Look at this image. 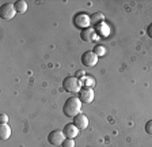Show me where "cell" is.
I'll list each match as a JSON object with an SVG mask.
<instances>
[{"mask_svg":"<svg viewBox=\"0 0 152 147\" xmlns=\"http://www.w3.org/2000/svg\"><path fill=\"white\" fill-rule=\"evenodd\" d=\"M80 86H82V82L76 76H66L63 80V89L66 93H79L82 89Z\"/></svg>","mask_w":152,"mask_h":147,"instance_id":"2","label":"cell"},{"mask_svg":"<svg viewBox=\"0 0 152 147\" xmlns=\"http://www.w3.org/2000/svg\"><path fill=\"white\" fill-rule=\"evenodd\" d=\"M94 53L96 54V56H104V54H106V48H104L103 45H96V46H95L94 48Z\"/></svg>","mask_w":152,"mask_h":147,"instance_id":"13","label":"cell"},{"mask_svg":"<svg viewBox=\"0 0 152 147\" xmlns=\"http://www.w3.org/2000/svg\"><path fill=\"white\" fill-rule=\"evenodd\" d=\"M147 34H148L149 38H152V23L148 26V27H147Z\"/></svg>","mask_w":152,"mask_h":147,"instance_id":"18","label":"cell"},{"mask_svg":"<svg viewBox=\"0 0 152 147\" xmlns=\"http://www.w3.org/2000/svg\"><path fill=\"white\" fill-rule=\"evenodd\" d=\"M79 128L76 127L73 123H68V124L64 125V135H65V137H68V139H75L77 135H79Z\"/></svg>","mask_w":152,"mask_h":147,"instance_id":"9","label":"cell"},{"mask_svg":"<svg viewBox=\"0 0 152 147\" xmlns=\"http://www.w3.org/2000/svg\"><path fill=\"white\" fill-rule=\"evenodd\" d=\"M61 147H75V140H73V139H68V137H65V140L63 142Z\"/></svg>","mask_w":152,"mask_h":147,"instance_id":"15","label":"cell"},{"mask_svg":"<svg viewBox=\"0 0 152 147\" xmlns=\"http://www.w3.org/2000/svg\"><path fill=\"white\" fill-rule=\"evenodd\" d=\"M73 124L76 125V127L79 128V129H86V128L88 127V117L86 115H77L73 117Z\"/></svg>","mask_w":152,"mask_h":147,"instance_id":"10","label":"cell"},{"mask_svg":"<svg viewBox=\"0 0 152 147\" xmlns=\"http://www.w3.org/2000/svg\"><path fill=\"white\" fill-rule=\"evenodd\" d=\"M98 21H99V22H101V21H103V14L96 12V14H94V15H91V23L96 25V23H98Z\"/></svg>","mask_w":152,"mask_h":147,"instance_id":"14","label":"cell"},{"mask_svg":"<svg viewBox=\"0 0 152 147\" xmlns=\"http://www.w3.org/2000/svg\"><path fill=\"white\" fill-rule=\"evenodd\" d=\"M7 121H8V116H7L6 113H1V116H0V123H1V124H7Z\"/></svg>","mask_w":152,"mask_h":147,"instance_id":"17","label":"cell"},{"mask_svg":"<svg viewBox=\"0 0 152 147\" xmlns=\"http://www.w3.org/2000/svg\"><path fill=\"white\" fill-rule=\"evenodd\" d=\"M98 56L94 53V51H86L82 54V64L84 67H95L98 63Z\"/></svg>","mask_w":152,"mask_h":147,"instance_id":"5","label":"cell"},{"mask_svg":"<svg viewBox=\"0 0 152 147\" xmlns=\"http://www.w3.org/2000/svg\"><path fill=\"white\" fill-rule=\"evenodd\" d=\"M15 14H16L15 7H14V4H11V3L3 4L1 8H0V16H1V19H4V21L12 19L14 16H15Z\"/></svg>","mask_w":152,"mask_h":147,"instance_id":"6","label":"cell"},{"mask_svg":"<svg viewBox=\"0 0 152 147\" xmlns=\"http://www.w3.org/2000/svg\"><path fill=\"white\" fill-rule=\"evenodd\" d=\"M73 25L77 27V29H87L91 25V16L86 12H77L73 16Z\"/></svg>","mask_w":152,"mask_h":147,"instance_id":"3","label":"cell"},{"mask_svg":"<svg viewBox=\"0 0 152 147\" xmlns=\"http://www.w3.org/2000/svg\"><path fill=\"white\" fill-rule=\"evenodd\" d=\"M14 7H15V11L18 14H23L27 11V3H26L25 0H16L15 3H14Z\"/></svg>","mask_w":152,"mask_h":147,"instance_id":"12","label":"cell"},{"mask_svg":"<svg viewBox=\"0 0 152 147\" xmlns=\"http://www.w3.org/2000/svg\"><path fill=\"white\" fill-rule=\"evenodd\" d=\"M64 140H65V135L60 129H54V131H52L50 134L48 135V142L52 146H61Z\"/></svg>","mask_w":152,"mask_h":147,"instance_id":"4","label":"cell"},{"mask_svg":"<svg viewBox=\"0 0 152 147\" xmlns=\"http://www.w3.org/2000/svg\"><path fill=\"white\" fill-rule=\"evenodd\" d=\"M79 99L82 104H91L94 101V90L92 87H83L79 91Z\"/></svg>","mask_w":152,"mask_h":147,"instance_id":"7","label":"cell"},{"mask_svg":"<svg viewBox=\"0 0 152 147\" xmlns=\"http://www.w3.org/2000/svg\"><path fill=\"white\" fill-rule=\"evenodd\" d=\"M144 128H145V132H147V134L152 136V120L147 121V123H145V127H144Z\"/></svg>","mask_w":152,"mask_h":147,"instance_id":"16","label":"cell"},{"mask_svg":"<svg viewBox=\"0 0 152 147\" xmlns=\"http://www.w3.org/2000/svg\"><path fill=\"white\" fill-rule=\"evenodd\" d=\"M11 136V128L7 124H1L0 125V139L1 140H7Z\"/></svg>","mask_w":152,"mask_h":147,"instance_id":"11","label":"cell"},{"mask_svg":"<svg viewBox=\"0 0 152 147\" xmlns=\"http://www.w3.org/2000/svg\"><path fill=\"white\" fill-rule=\"evenodd\" d=\"M80 38L84 42H92V41H95V40H98V37H96L95 29L87 27V29H83L82 32H80Z\"/></svg>","mask_w":152,"mask_h":147,"instance_id":"8","label":"cell"},{"mask_svg":"<svg viewBox=\"0 0 152 147\" xmlns=\"http://www.w3.org/2000/svg\"><path fill=\"white\" fill-rule=\"evenodd\" d=\"M82 110V101L79 99V97H69L65 101L63 106V112L68 117H75L77 116Z\"/></svg>","mask_w":152,"mask_h":147,"instance_id":"1","label":"cell"}]
</instances>
